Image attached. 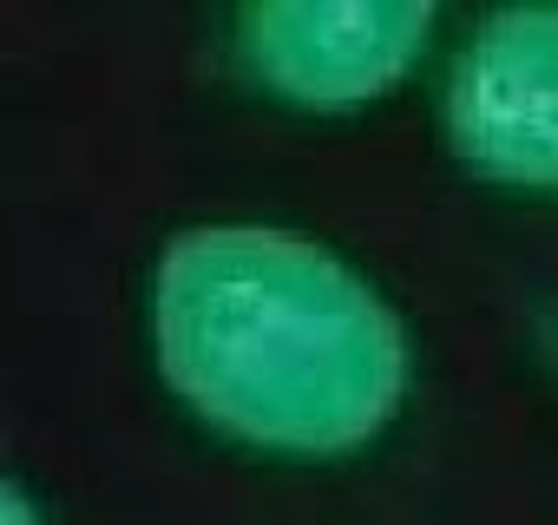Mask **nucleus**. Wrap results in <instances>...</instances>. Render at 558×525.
Instances as JSON below:
<instances>
[{"label": "nucleus", "instance_id": "obj_1", "mask_svg": "<svg viewBox=\"0 0 558 525\" xmlns=\"http://www.w3.org/2000/svg\"><path fill=\"white\" fill-rule=\"evenodd\" d=\"M151 349L197 420L290 460L368 447L414 375L401 316L355 262L263 223H204L165 243Z\"/></svg>", "mask_w": 558, "mask_h": 525}, {"label": "nucleus", "instance_id": "obj_2", "mask_svg": "<svg viewBox=\"0 0 558 525\" xmlns=\"http://www.w3.org/2000/svg\"><path fill=\"white\" fill-rule=\"evenodd\" d=\"M434 40V8L395 0H263L236 14L250 80L303 112H349L414 73Z\"/></svg>", "mask_w": 558, "mask_h": 525}, {"label": "nucleus", "instance_id": "obj_3", "mask_svg": "<svg viewBox=\"0 0 558 525\" xmlns=\"http://www.w3.org/2000/svg\"><path fill=\"white\" fill-rule=\"evenodd\" d=\"M447 138L493 184L558 191V8L473 27L447 80Z\"/></svg>", "mask_w": 558, "mask_h": 525}, {"label": "nucleus", "instance_id": "obj_4", "mask_svg": "<svg viewBox=\"0 0 558 525\" xmlns=\"http://www.w3.org/2000/svg\"><path fill=\"white\" fill-rule=\"evenodd\" d=\"M0 525H47V512H40V499L27 492V479H8V486H0Z\"/></svg>", "mask_w": 558, "mask_h": 525}]
</instances>
